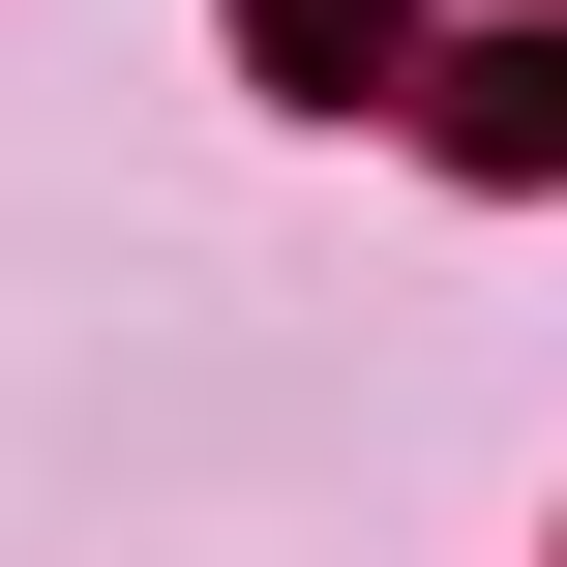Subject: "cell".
Here are the masks:
<instances>
[{
	"instance_id": "1",
	"label": "cell",
	"mask_w": 567,
	"mask_h": 567,
	"mask_svg": "<svg viewBox=\"0 0 567 567\" xmlns=\"http://www.w3.org/2000/svg\"><path fill=\"white\" fill-rule=\"evenodd\" d=\"M449 150H478V179H567V30H478V60H449Z\"/></svg>"
},
{
	"instance_id": "2",
	"label": "cell",
	"mask_w": 567,
	"mask_h": 567,
	"mask_svg": "<svg viewBox=\"0 0 567 567\" xmlns=\"http://www.w3.org/2000/svg\"><path fill=\"white\" fill-rule=\"evenodd\" d=\"M239 60L269 90H389V0H239Z\"/></svg>"
}]
</instances>
